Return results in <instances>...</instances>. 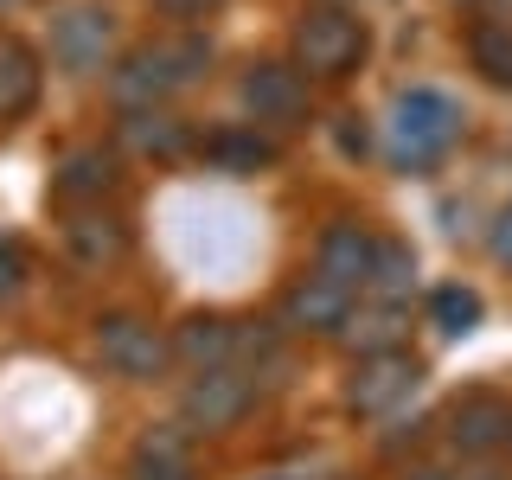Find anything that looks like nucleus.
<instances>
[{"mask_svg": "<svg viewBox=\"0 0 512 480\" xmlns=\"http://www.w3.org/2000/svg\"><path fill=\"white\" fill-rule=\"evenodd\" d=\"M109 52H116V13L103 0H71L52 20V64L64 77L109 71Z\"/></svg>", "mask_w": 512, "mask_h": 480, "instance_id": "20e7f679", "label": "nucleus"}, {"mask_svg": "<svg viewBox=\"0 0 512 480\" xmlns=\"http://www.w3.org/2000/svg\"><path fill=\"white\" fill-rule=\"evenodd\" d=\"M205 154H212L224 173H256V167L269 160V141L244 135V128H224V135H212V141H205Z\"/></svg>", "mask_w": 512, "mask_h": 480, "instance_id": "412c9836", "label": "nucleus"}, {"mask_svg": "<svg viewBox=\"0 0 512 480\" xmlns=\"http://www.w3.org/2000/svg\"><path fill=\"white\" fill-rule=\"evenodd\" d=\"M461 468H442V461H416V468H404V480H455Z\"/></svg>", "mask_w": 512, "mask_h": 480, "instance_id": "a878e982", "label": "nucleus"}, {"mask_svg": "<svg viewBox=\"0 0 512 480\" xmlns=\"http://www.w3.org/2000/svg\"><path fill=\"white\" fill-rule=\"evenodd\" d=\"M365 58V20L340 0H320L295 20V71L308 77H346Z\"/></svg>", "mask_w": 512, "mask_h": 480, "instance_id": "7ed1b4c3", "label": "nucleus"}, {"mask_svg": "<svg viewBox=\"0 0 512 480\" xmlns=\"http://www.w3.org/2000/svg\"><path fill=\"white\" fill-rule=\"evenodd\" d=\"M205 64H212V39H205V32H167V39H154V45H135V52L116 64L109 90H116L122 109H160L173 90L199 84Z\"/></svg>", "mask_w": 512, "mask_h": 480, "instance_id": "f257e3e1", "label": "nucleus"}, {"mask_svg": "<svg viewBox=\"0 0 512 480\" xmlns=\"http://www.w3.org/2000/svg\"><path fill=\"white\" fill-rule=\"evenodd\" d=\"M352 301L359 295H346V288H333L327 276H301L295 288H288V301H282V320L295 333H340L346 327V314H352Z\"/></svg>", "mask_w": 512, "mask_h": 480, "instance_id": "9b49d317", "label": "nucleus"}, {"mask_svg": "<svg viewBox=\"0 0 512 480\" xmlns=\"http://www.w3.org/2000/svg\"><path fill=\"white\" fill-rule=\"evenodd\" d=\"M20 288H26V250L0 237V295H20Z\"/></svg>", "mask_w": 512, "mask_h": 480, "instance_id": "5701e85b", "label": "nucleus"}, {"mask_svg": "<svg viewBox=\"0 0 512 480\" xmlns=\"http://www.w3.org/2000/svg\"><path fill=\"white\" fill-rule=\"evenodd\" d=\"M468 58L487 84L512 90V13H493V20H474L468 26Z\"/></svg>", "mask_w": 512, "mask_h": 480, "instance_id": "2eb2a0df", "label": "nucleus"}, {"mask_svg": "<svg viewBox=\"0 0 512 480\" xmlns=\"http://www.w3.org/2000/svg\"><path fill=\"white\" fill-rule=\"evenodd\" d=\"M455 480H512V474H500V468H474V474H468V468H461Z\"/></svg>", "mask_w": 512, "mask_h": 480, "instance_id": "bb28decb", "label": "nucleus"}, {"mask_svg": "<svg viewBox=\"0 0 512 480\" xmlns=\"http://www.w3.org/2000/svg\"><path fill=\"white\" fill-rule=\"evenodd\" d=\"M256 404V378L244 365H218V372H192L186 397H180V423L192 436H218V429H231L237 416Z\"/></svg>", "mask_w": 512, "mask_h": 480, "instance_id": "423d86ee", "label": "nucleus"}, {"mask_svg": "<svg viewBox=\"0 0 512 480\" xmlns=\"http://www.w3.org/2000/svg\"><path fill=\"white\" fill-rule=\"evenodd\" d=\"M122 141L135 154H154V160H173V154H186L192 148V128L173 116V109H128V122H122Z\"/></svg>", "mask_w": 512, "mask_h": 480, "instance_id": "4468645a", "label": "nucleus"}, {"mask_svg": "<svg viewBox=\"0 0 512 480\" xmlns=\"http://www.w3.org/2000/svg\"><path fill=\"white\" fill-rule=\"evenodd\" d=\"M429 320H436L442 333H474L480 327V295L474 288H436V295H429Z\"/></svg>", "mask_w": 512, "mask_h": 480, "instance_id": "4be33fe9", "label": "nucleus"}, {"mask_svg": "<svg viewBox=\"0 0 512 480\" xmlns=\"http://www.w3.org/2000/svg\"><path fill=\"white\" fill-rule=\"evenodd\" d=\"M96 359H103L116 378L148 384V378H160L173 365V340L141 314H103L96 320Z\"/></svg>", "mask_w": 512, "mask_h": 480, "instance_id": "39448f33", "label": "nucleus"}, {"mask_svg": "<svg viewBox=\"0 0 512 480\" xmlns=\"http://www.w3.org/2000/svg\"><path fill=\"white\" fill-rule=\"evenodd\" d=\"M32 103H39V58L20 39H0V122L26 116Z\"/></svg>", "mask_w": 512, "mask_h": 480, "instance_id": "f3484780", "label": "nucleus"}, {"mask_svg": "<svg viewBox=\"0 0 512 480\" xmlns=\"http://www.w3.org/2000/svg\"><path fill=\"white\" fill-rule=\"evenodd\" d=\"M448 442L461 455H493V448L512 442V404L500 391H468L448 404Z\"/></svg>", "mask_w": 512, "mask_h": 480, "instance_id": "1a4fd4ad", "label": "nucleus"}, {"mask_svg": "<svg viewBox=\"0 0 512 480\" xmlns=\"http://www.w3.org/2000/svg\"><path fill=\"white\" fill-rule=\"evenodd\" d=\"M244 352V327L218 314H192L180 333H173V359H186L192 372H218V365H237Z\"/></svg>", "mask_w": 512, "mask_h": 480, "instance_id": "f8f14e48", "label": "nucleus"}, {"mask_svg": "<svg viewBox=\"0 0 512 480\" xmlns=\"http://www.w3.org/2000/svg\"><path fill=\"white\" fill-rule=\"evenodd\" d=\"M365 288H372L378 301H404L410 288H416V256H410V244H391V237H378V250H372V276H365Z\"/></svg>", "mask_w": 512, "mask_h": 480, "instance_id": "aec40b11", "label": "nucleus"}, {"mask_svg": "<svg viewBox=\"0 0 512 480\" xmlns=\"http://www.w3.org/2000/svg\"><path fill=\"white\" fill-rule=\"evenodd\" d=\"M333 340H346L359 359H372V352H391L397 340H404V308H397V301H372V308H359V301H352L346 327L333 333Z\"/></svg>", "mask_w": 512, "mask_h": 480, "instance_id": "ddd939ff", "label": "nucleus"}, {"mask_svg": "<svg viewBox=\"0 0 512 480\" xmlns=\"http://www.w3.org/2000/svg\"><path fill=\"white\" fill-rule=\"evenodd\" d=\"M493 256H500V263H512V205L500 212V224H493Z\"/></svg>", "mask_w": 512, "mask_h": 480, "instance_id": "393cba45", "label": "nucleus"}, {"mask_svg": "<svg viewBox=\"0 0 512 480\" xmlns=\"http://www.w3.org/2000/svg\"><path fill=\"white\" fill-rule=\"evenodd\" d=\"M461 103L448 90L436 84H416L397 96V109H391V154H397V167H436V160L461 141Z\"/></svg>", "mask_w": 512, "mask_h": 480, "instance_id": "f03ea898", "label": "nucleus"}, {"mask_svg": "<svg viewBox=\"0 0 512 480\" xmlns=\"http://www.w3.org/2000/svg\"><path fill=\"white\" fill-rule=\"evenodd\" d=\"M416 384H423V359H410L404 346H391V352L359 359V372H352V384H346V404L359 416H391Z\"/></svg>", "mask_w": 512, "mask_h": 480, "instance_id": "0eeeda50", "label": "nucleus"}, {"mask_svg": "<svg viewBox=\"0 0 512 480\" xmlns=\"http://www.w3.org/2000/svg\"><path fill=\"white\" fill-rule=\"evenodd\" d=\"M116 186V160H109L103 148H71L58 160V180H52V192L58 199H103V192Z\"/></svg>", "mask_w": 512, "mask_h": 480, "instance_id": "dca6fc26", "label": "nucleus"}, {"mask_svg": "<svg viewBox=\"0 0 512 480\" xmlns=\"http://www.w3.org/2000/svg\"><path fill=\"white\" fill-rule=\"evenodd\" d=\"M64 244H71V256H77L84 269H103V263H116V256L128 250V237H122V224H116V218L84 212V218L64 224Z\"/></svg>", "mask_w": 512, "mask_h": 480, "instance_id": "6ab92c4d", "label": "nucleus"}, {"mask_svg": "<svg viewBox=\"0 0 512 480\" xmlns=\"http://www.w3.org/2000/svg\"><path fill=\"white\" fill-rule=\"evenodd\" d=\"M128 474H135V480H192V448H186V436L154 429V436L128 455Z\"/></svg>", "mask_w": 512, "mask_h": 480, "instance_id": "a211bd4d", "label": "nucleus"}, {"mask_svg": "<svg viewBox=\"0 0 512 480\" xmlns=\"http://www.w3.org/2000/svg\"><path fill=\"white\" fill-rule=\"evenodd\" d=\"M237 96H244V109L256 122H276V128H295L308 116V77L295 64H250Z\"/></svg>", "mask_w": 512, "mask_h": 480, "instance_id": "6e6552de", "label": "nucleus"}, {"mask_svg": "<svg viewBox=\"0 0 512 480\" xmlns=\"http://www.w3.org/2000/svg\"><path fill=\"white\" fill-rule=\"evenodd\" d=\"M372 250H378L372 231H359V224H327V231H320V250H314V276H327L333 288L359 295L365 276H372Z\"/></svg>", "mask_w": 512, "mask_h": 480, "instance_id": "9d476101", "label": "nucleus"}, {"mask_svg": "<svg viewBox=\"0 0 512 480\" xmlns=\"http://www.w3.org/2000/svg\"><path fill=\"white\" fill-rule=\"evenodd\" d=\"M167 20H199V13H212V7H224V0H154Z\"/></svg>", "mask_w": 512, "mask_h": 480, "instance_id": "b1692460", "label": "nucleus"}]
</instances>
